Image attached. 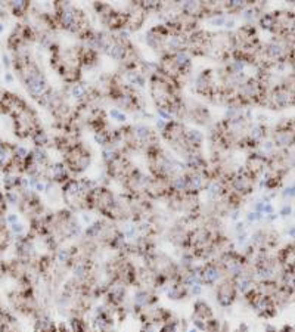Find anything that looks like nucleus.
<instances>
[{"label":"nucleus","mask_w":295,"mask_h":332,"mask_svg":"<svg viewBox=\"0 0 295 332\" xmlns=\"http://www.w3.org/2000/svg\"><path fill=\"white\" fill-rule=\"evenodd\" d=\"M118 154L112 149V148H105L104 149V160H105L108 164H112V163H117L118 161Z\"/></svg>","instance_id":"obj_17"},{"label":"nucleus","mask_w":295,"mask_h":332,"mask_svg":"<svg viewBox=\"0 0 295 332\" xmlns=\"http://www.w3.org/2000/svg\"><path fill=\"white\" fill-rule=\"evenodd\" d=\"M134 136H136L139 141L145 142V141H148V139L152 136V133H151V128L146 127V125L137 124L136 127H134Z\"/></svg>","instance_id":"obj_11"},{"label":"nucleus","mask_w":295,"mask_h":332,"mask_svg":"<svg viewBox=\"0 0 295 332\" xmlns=\"http://www.w3.org/2000/svg\"><path fill=\"white\" fill-rule=\"evenodd\" d=\"M8 273H6V261H3L2 258H0V278H3V276H6Z\"/></svg>","instance_id":"obj_29"},{"label":"nucleus","mask_w":295,"mask_h":332,"mask_svg":"<svg viewBox=\"0 0 295 332\" xmlns=\"http://www.w3.org/2000/svg\"><path fill=\"white\" fill-rule=\"evenodd\" d=\"M18 222V216L17 214H9L6 217V223H11V225H15Z\"/></svg>","instance_id":"obj_28"},{"label":"nucleus","mask_w":295,"mask_h":332,"mask_svg":"<svg viewBox=\"0 0 295 332\" xmlns=\"http://www.w3.org/2000/svg\"><path fill=\"white\" fill-rule=\"evenodd\" d=\"M71 95H72V98H76V99H82V98H85L86 87L83 84H77V86H74V87L71 89Z\"/></svg>","instance_id":"obj_22"},{"label":"nucleus","mask_w":295,"mask_h":332,"mask_svg":"<svg viewBox=\"0 0 295 332\" xmlns=\"http://www.w3.org/2000/svg\"><path fill=\"white\" fill-rule=\"evenodd\" d=\"M31 160L39 166V164H46L49 157H47V152L44 151V148H36L31 154Z\"/></svg>","instance_id":"obj_9"},{"label":"nucleus","mask_w":295,"mask_h":332,"mask_svg":"<svg viewBox=\"0 0 295 332\" xmlns=\"http://www.w3.org/2000/svg\"><path fill=\"white\" fill-rule=\"evenodd\" d=\"M260 25L264 30H270L274 27V17L272 14H266L260 18Z\"/></svg>","instance_id":"obj_18"},{"label":"nucleus","mask_w":295,"mask_h":332,"mask_svg":"<svg viewBox=\"0 0 295 332\" xmlns=\"http://www.w3.org/2000/svg\"><path fill=\"white\" fill-rule=\"evenodd\" d=\"M294 144V136H292V130H283V131H277L274 135L273 145L277 146H291Z\"/></svg>","instance_id":"obj_6"},{"label":"nucleus","mask_w":295,"mask_h":332,"mask_svg":"<svg viewBox=\"0 0 295 332\" xmlns=\"http://www.w3.org/2000/svg\"><path fill=\"white\" fill-rule=\"evenodd\" d=\"M95 141L99 144V145H108L109 144V136H108V133L105 131H96L95 133Z\"/></svg>","instance_id":"obj_23"},{"label":"nucleus","mask_w":295,"mask_h":332,"mask_svg":"<svg viewBox=\"0 0 295 332\" xmlns=\"http://www.w3.org/2000/svg\"><path fill=\"white\" fill-rule=\"evenodd\" d=\"M192 323L195 325L196 329L204 331L205 325L210 322L211 319H214V313L210 304L204 300H196L193 303V311H192Z\"/></svg>","instance_id":"obj_2"},{"label":"nucleus","mask_w":295,"mask_h":332,"mask_svg":"<svg viewBox=\"0 0 295 332\" xmlns=\"http://www.w3.org/2000/svg\"><path fill=\"white\" fill-rule=\"evenodd\" d=\"M140 332H145V331H140Z\"/></svg>","instance_id":"obj_43"},{"label":"nucleus","mask_w":295,"mask_h":332,"mask_svg":"<svg viewBox=\"0 0 295 332\" xmlns=\"http://www.w3.org/2000/svg\"><path fill=\"white\" fill-rule=\"evenodd\" d=\"M98 332H115V331H114V328H112V329H104V331H98Z\"/></svg>","instance_id":"obj_41"},{"label":"nucleus","mask_w":295,"mask_h":332,"mask_svg":"<svg viewBox=\"0 0 295 332\" xmlns=\"http://www.w3.org/2000/svg\"><path fill=\"white\" fill-rule=\"evenodd\" d=\"M167 125H169V123H167V121H164V120H161V118L157 121V127H158L160 130H163V131L167 128Z\"/></svg>","instance_id":"obj_30"},{"label":"nucleus","mask_w":295,"mask_h":332,"mask_svg":"<svg viewBox=\"0 0 295 332\" xmlns=\"http://www.w3.org/2000/svg\"><path fill=\"white\" fill-rule=\"evenodd\" d=\"M263 136H264V128L261 125H255V127H253L251 133H250V141L258 144L263 139Z\"/></svg>","instance_id":"obj_16"},{"label":"nucleus","mask_w":295,"mask_h":332,"mask_svg":"<svg viewBox=\"0 0 295 332\" xmlns=\"http://www.w3.org/2000/svg\"><path fill=\"white\" fill-rule=\"evenodd\" d=\"M202 133L201 131H198V130H190L186 133V141H188V144H190L192 146H195V148H198V146L202 144Z\"/></svg>","instance_id":"obj_12"},{"label":"nucleus","mask_w":295,"mask_h":332,"mask_svg":"<svg viewBox=\"0 0 295 332\" xmlns=\"http://www.w3.org/2000/svg\"><path fill=\"white\" fill-rule=\"evenodd\" d=\"M248 220H250V222L257 220V219H255V213H250V214H248Z\"/></svg>","instance_id":"obj_40"},{"label":"nucleus","mask_w":295,"mask_h":332,"mask_svg":"<svg viewBox=\"0 0 295 332\" xmlns=\"http://www.w3.org/2000/svg\"><path fill=\"white\" fill-rule=\"evenodd\" d=\"M215 300L222 307H231L238 298V279L225 276L215 285Z\"/></svg>","instance_id":"obj_1"},{"label":"nucleus","mask_w":295,"mask_h":332,"mask_svg":"<svg viewBox=\"0 0 295 332\" xmlns=\"http://www.w3.org/2000/svg\"><path fill=\"white\" fill-rule=\"evenodd\" d=\"M264 201H258L257 204H255V210H257V213H263V210H264Z\"/></svg>","instance_id":"obj_33"},{"label":"nucleus","mask_w":295,"mask_h":332,"mask_svg":"<svg viewBox=\"0 0 295 332\" xmlns=\"http://www.w3.org/2000/svg\"><path fill=\"white\" fill-rule=\"evenodd\" d=\"M50 173H52V179L55 182H65L68 179V171H66V168H65L62 163L53 164L50 168Z\"/></svg>","instance_id":"obj_7"},{"label":"nucleus","mask_w":295,"mask_h":332,"mask_svg":"<svg viewBox=\"0 0 295 332\" xmlns=\"http://www.w3.org/2000/svg\"><path fill=\"white\" fill-rule=\"evenodd\" d=\"M33 141L36 144V148H43V146L47 145V135L44 131H34V136H33Z\"/></svg>","instance_id":"obj_15"},{"label":"nucleus","mask_w":295,"mask_h":332,"mask_svg":"<svg viewBox=\"0 0 295 332\" xmlns=\"http://www.w3.org/2000/svg\"><path fill=\"white\" fill-rule=\"evenodd\" d=\"M11 9L14 14H17V17H20L21 14H24V11L28 8V2H22V0H17V2H11L9 3Z\"/></svg>","instance_id":"obj_14"},{"label":"nucleus","mask_w":295,"mask_h":332,"mask_svg":"<svg viewBox=\"0 0 295 332\" xmlns=\"http://www.w3.org/2000/svg\"><path fill=\"white\" fill-rule=\"evenodd\" d=\"M233 332H250V328H248V325L247 323H241L236 329Z\"/></svg>","instance_id":"obj_31"},{"label":"nucleus","mask_w":295,"mask_h":332,"mask_svg":"<svg viewBox=\"0 0 295 332\" xmlns=\"http://www.w3.org/2000/svg\"><path fill=\"white\" fill-rule=\"evenodd\" d=\"M282 195H283L285 198H294L295 187L294 186L285 187V189H283V192H282Z\"/></svg>","instance_id":"obj_25"},{"label":"nucleus","mask_w":295,"mask_h":332,"mask_svg":"<svg viewBox=\"0 0 295 332\" xmlns=\"http://www.w3.org/2000/svg\"><path fill=\"white\" fill-rule=\"evenodd\" d=\"M69 332H98L85 317H79V316H72L68 322Z\"/></svg>","instance_id":"obj_5"},{"label":"nucleus","mask_w":295,"mask_h":332,"mask_svg":"<svg viewBox=\"0 0 295 332\" xmlns=\"http://www.w3.org/2000/svg\"><path fill=\"white\" fill-rule=\"evenodd\" d=\"M6 204H11V206H18L20 203H21V200H20V195H18V192H15V190H9V192H6Z\"/></svg>","instance_id":"obj_19"},{"label":"nucleus","mask_w":295,"mask_h":332,"mask_svg":"<svg viewBox=\"0 0 295 332\" xmlns=\"http://www.w3.org/2000/svg\"><path fill=\"white\" fill-rule=\"evenodd\" d=\"M5 82L8 84H11L14 82V76H12L11 73H6V74H5Z\"/></svg>","instance_id":"obj_34"},{"label":"nucleus","mask_w":295,"mask_h":332,"mask_svg":"<svg viewBox=\"0 0 295 332\" xmlns=\"http://www.w3.org/2000/svg\"><path fill=\"white\" fill-rule=\"evenodd\" d=\"M25 84H27L28 93H30L34 99H40L43 95L47 92V83H46L44 77H43L40 73H37V71L27 73V76H25Z\"/></svg>","instance_id":"obj_3"},{"label":"nucleus","mask_w":295,"mask_h":332,"mask_svg":"<svg viewBox=\"0 0 295 332\" xmlns=\"http://www.w3.org/2000/svg\"><path fill=\"white\" fill-rule=\"evenodd\" d=\"M266 53H267L272 59H279V58H282V56L285 55V49H283V46H282L280 43L273 42L267 46Z\"/></svg>","instance_id":"obj_8"},{"label":"nucleus","mask_w":295,"mask_h":332,"mask_svg":"<svg viewBox=\"0 0 295 332\" xmlns=\"http://www.w3.org/2000/svg\"><path fill=\"white\" fill-rule=\"evenodd\" d=\"M0 332H21L15 316L5 309L0 313Z\"/></svg>","instance_id":"obj_4"},{"label":"nucleus","mask_w":295,"mask_h":332,"mask_svg":"<svg viewBox=\"0 0 295 332\" xmlns=\"http://www.w3.org/2000/svg\"><path fill=\"white\" fill-rule=\"evenodd\" d=\"M273 146V142H266V144H264V149H266V151H272Z\"/></svg>","instance_id":"obj_39"},{"label":"nucleus","mask_w":295,"mask_h":332,"mask_svg":"<svg viewBox=\"0 0 295 332\" xmlns=\"http://www.w3.org/2000/svg\"><path fill=\"white\" fill-rule=\"evenodd\" d=\"M109 114H111V117L115 120V121H118V123H126L127 121V115L121 111V109H117V108H114V109H111L109 111Z\"/></svg>","instance_id":"obj_21"},{"label":"nucleus","mask_w":295,"mask_h":332,"mask_svg":"<svg viewBox=\"0 0 295 332\" xmlns=\"http://www.w3.org/2000/svg\"><path fill=\"white\" fill-rule=\"evenodd\" d=\"M3 65H5L6 68H9V67H11V59H9V56H8L6 53L3 55Z\"/></svg>","instance_id":"obj_35"},{"label":"nucleus","mask_w":295,"mask_h":332,"mask_svg":"<svg viewBox=\"0 0 295 332\" xmlns=\"http://www.w3.org/2000/svg\"><path fill=\"white\" fill-rule=\"evenodd\" d=\"M292 213V207L291 206H285V207L280 210V216H288Z\"/></svg>","instance_id":"obj_32"},{"label":"nucleus","mask_w":295,"mask_h":332,"mask_svg":"<svg viewBox=\"0 0 295 332\" xmlns=\"http://www.w3.org/2000/svg\"><path fill=\"white\" fill-rule=\"evenodd\" d=\"M63 192H65L66 195H79V193L82 192L80 183L76 182V180H68L65 187H63Z\"/></svg>","instance_id":"obj_13"},{"label":"nucleus","mask_w":295,"mask_h":332,"mask_svg":"<svg viewBox=\"0 0 295 332\" xmlns=\"http://www.w3.org/2000/svg\"><path fill=\"white\" fill-rule=\"evenodd\" d=\"M225 27H226V28H229V30L233 28V27H235V20H229V21L225 22Z\"/></svg>","instance_id":"obj_37"},{"label":"nucleus","mask_w":295,"mask_h":332,"mask_svg":"<svg viewBox=\"0 0 295 332\" xmlns=\"http://www.w3.org/2000/svg\"><path fill=\"white\" fill-rule=\"evenodd\" d=\"M34 189H36L37 192H44V185L40 183V182H37V183H36V186H34Z\"/></svg>","instance_id":"obj_36"},{"label":"nucleus","mask_w":295,"mask_h":332,"mask_svg":"<svg viewBox=\"0 0 295 332\" xmlns=\"http://www.w3.org/2000/svg\"><path fill=\"white\" fill-rule=\"evenodd\" d=\"M158 332H179V320H176V317H174L173 320H170L169 323L163 325Z\"/></svg>","instance_id":"obj_20"},{"label":"nucleus","mask_w":295,"mask_h":332,"mask_svg":"<svg viewBox=\"0 0 295 332\" xmlns=\"http://www.w3.org/2000/svg\"><path fill=\"white\" fill-rule=\"evenodd\" d=\"M225 22H226V17H225V15H220L218 18L211 20V24L215 25V27H222V25H225Z\"/></svg>","instance_id":"obj_26"},{"label":"nucleus","mask_w":295,"mask_h":332,"mask_svg":"<svg viewBox=\"0 0 295 332\" xmlns=\"http://www.w3.org/2000/svg\"><path fill=\"white\" fill-rule=\"evenodd\" d=\"M11 233H21L22 230H24V226L22 225H20V223H15V225H12L11 226Z\"/></svg>","instance_id":"obj_27"},{"label":"nucleus","mask_w":295,"mask_h":332,"mask_svg":"<svg viewBox=\"0 0 295 332\" xmlns=\"http://www.w3.org/2000/svg\"><path fill=\"white\" fill-rule=\"evenodd\" d=\"M3 30H5V27H3V24L0 22V33H3Z\"/></svg>","instance_id":"obj_42"},{"label":"nucleus","mask_w":295,"mask_h":332,"mask_svg":"<svg viewBox=\"0 0 295 332\" xmlns=\"http://www.w3.org/2000/svg\"><path fill=\"white\" fill-rule=\"evenodd\" d=\"M255 15H257V11L253 9V8H245V11H244V18L247 20L248 22H251L255 18Z\"/></svg>","instance_id":"obj_24"},{"label":"nucleus","mask_w":295,"mask_h":332,"mask_svg":"<svg viewBox=\"0 0 295 332\" xmlns=\"http://www.w3.org/2000/svg\"><path fill=\"white\" fill-rule=\"evenodd\" d=\"M171 186L174 192H186L188 189V180L185 176H177L171 180Z\"/></svg>","instance_id":"obj_10"},{"label":"nucleus","mask_w":295,"mask_h":332,"mask_svg":"<svg viewBox=\"0 0 295 332\" xmlns=\"http://www.w3.org/2000/svg\"><path fill=\"white\" fill-rule=\"evenodd\" d=\"M273 211V207L270 206V204H264V210H263V213H272Z\"/></svg>","instance_id":"obj_38"}]
</instances>
